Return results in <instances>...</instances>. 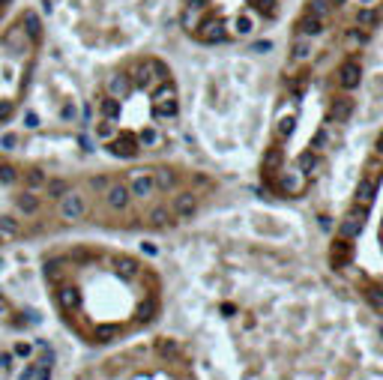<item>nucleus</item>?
<instances>
[{
	"instance_id": "1",
	"label": "nucleus",
	"mask_w": 383,
	"mask_h": 380,
	"mask_svg": "<svg viewBox=\"0 0 383 380\" xmlns=\"http://www.w3.org/2000/svg\"><path fill=\"white\" fill-rule=\"evenodd\" d=\"M177 111H180V105H177V90H174V81L168 78V81H162V84L153 87V114H156L159 120H174Z\"/></svg>"
},
{
	"instance_id": "2",
	"label": "nucleus",
	"mask_w": 383,
	"mask_h": 380,
	"mask_svg": "<svg viewBox=\"0 0 383 380\" xmlns=\"http://www.w3.org/2000/svg\"><path fill=\"white\" fill-rule=\"evenodd\" d=\"M129 78H135V84H138L141 90H153L156 84H162V81L171 78V72H168L165 63H159V60H141V63L135 66V75H129Z\"/></svg>"
},
{
	"instance_id": "3",
	"label": "nucleus",
	"mask_w": 383,
	"mask_h": 380,
	"mask_svg": "<svg viewBox=\"0 0 383 380\" xmlns=\"http://www.w3.org/2000/svg\"><path fill=\"white\" fill-rule=\"evenodd\" d=\"M126 186H129V195H132V198H141V201H147L150 195H156L153 168H138V171H132Z\"/></svg>"
},
{
	"instance_id": "4",
	"label": "nucleus",
	"mask_w": 383,
	"mask_h": 380,
	"mask_svg": "<svg viewBox=\"0 0 383 380\" xmlns=\"http://www.w3.org/2000/svg\"><path fill=\"white\" fill-rule=\"evenodd\" d=\"M84 213H87V201H84V195H78V192H66L63 198H60V219H66V222H78V219H84Z\"/></svg>"
},
{
	"instance_id": "5",
	"label": "nucleus",
	"mask_w": 383,
	"mask_h": 380,
	"mask_svg": "<svg viewBox=\"0 0 383 380\" xmlns=\"http://www.w3.org/2000/svg\"><path fill=\"white\" fill-rule=\"evenodd\" d=\"M192 33H195L201 42H207V45H216V42H222L224 36H227L222 18H201V24H198Z\"/></svg>"
},
{
	"instance_id": "6",
	"label": "nucleus",
	"mask_w": 383,
	"mask_h": 380,
	"mask_svg": "<svg viewBox=\"0 0 383 380\" xmlns=\"http://www.w3.org/2000/svg\"><path fill=\"white\" fill-rule=\"evenodd\" d=\"M365 207H353L351 213L338 222V237H344V240H351V237H356L359 231H362V224H365Z\"/></svg>"
},
{
	"instance_id": "7",
	"label": "nucleus",
	"mask_w": 383,
	"mask_h": 380,
	"mask_svg": "<svg viewBox=\"0 0 383 380\" xmlns=\"http://www.w3.org/2000/svg\"><path fill=\"white\" fill-rule=\"evenodd\" d=\"M105 201H108V207H111V210H126L129 201H132L129 186H126V183L111 180V183H108V189H105Z\"/></svg>"
},
{
	"instance_id": "8",
	"label": "nucleus",
	"mask_w": 383,
	"mask_h": 380,
	"mask_svg": "<svg viewBox=\"0 0 383 380\" xmlns=\"http://www.w3.org/2000/svg\"><path fill=\"white\" fill-rule=\"evenodd\" d=\"M359 81H362V66H359V60H344V63L338 66V84L344 90L359 87Z\"/></svg>"
},
{
	"instance_id": "9",
	"label": "nucleus",
	"mask_w": 383,
	"mask_h": 380,
	"mask_svg": "<svg viewBox=\"0 0 383 380\" xmlns=\"http://www.w3.org/2000/svg\"><path fill=\"white\" fill-rule=\"evenodd\" d=\"M174 216H180V219H192L195 213H198V198H195V192H180L177 198H174Z\"/></svg>"
},
{
	"instance_id": "10",
	"label": "nucleus",
	"mask_w": 383,
	"mask_h": 380,
	"mask_svg": "<svg viewBox=\"0 0 383 380\" xmlns=\"http://www.w3.org/2000/svg\"><path fill=\"white\" fill-rule=\"evenodd\" d=\"M282 192L285 195H302L305 192V174L299 171V168H293V171H285V177H282Z\"/></svg>"
},
{
	"instance_id": "11",
	"label": "nucleus",
	"mask_w": 383,
	"mask_h": 380,
	"mask_svg": "<svg viewBox=\"0 0 383 380\" xmlns=\"http://www.w3.org/2000/svg\"><path fill=\"white\" fill-rule=\"evenodd\" d=\"M108 153H114V156H120V159H132L138 153V141L132 135H120L117 141L108 144Z\"/></svg>"
},
{
	"instance_id": "12",
	"label": "nucleus",
	"mask_w": 383,
	"mask_h": 380,
	"mask_svg": "<svg viewBox=\"0 0 383 380\" xmlns=\"http://www.w3.org/2000/svg\"><path fill=\"white\" fill-rule=\"evenodd\" d=\"M329 260H332L335 270H344V267L351 263V243H348L344 237H338V243H332V249H329Z\"/></svg>"
},
{
	"instance_id": "13",
	"label": "nucleus",
	"mask_w": 383,
	"mask_h": 380,
	"mask_svg": "<svg viewBox=\"0 0 383 380\" xmlns=\"http://www.w3.org/2000/svg\"><path fill=\"white\" fill-rule=\"evenodd\" d=\"M129 93H132V78H129V75L117 72V75L108 78V96H114V99H126Z\"/></svg>"
},
{
	"instance_id": "14",
	"label": "nucleus",
	"mask_w": 383,
	"mask_h": 380,
	"mask_svg": "<svg viewBox=\"0 0 383 380\" xmlns=\"http://www.w3.org/2000/svg\"><path fill=\"white\" fill-rule=\"evenodd\" d=\"M57 306L63 309V312H72V309H78L81 306V290L72 285H66L57 290Z\"/></svg>"
},
{
	"instance_id": "15",
	"label": "nucleus",
	"mask_w": 383,
	"mask_h": 380,
	"mask_svg": "<svg viewBox=\"0 0 383 380\" xmlns=\"http://www.w3.org/2000/svg\"><path fill=\"white\" fill-rule=\"evenodd\" d=\"M323 27H326V21H320V18H315V15L305 12V15L296 21V36H309V39H312V36H318Z\"/></svg>"
},
{
	"instance_id": "16",
	"label": "nucleus",
	"mask_w": 383,
	"mask_h": 380,
	"mask_svg": "<svg viewBox=\"0 0 383 380\" xmlns=\"http://www.w3.org/2000/svg\"><path fill=\"white\" fill-rule=\"evenodd\" d=\"M201 18H204V3L201 0H192L189 6H186V12H183V27L192 33L201 24Z\"/></svg>"
},
{
	"instance_id": "17",
	"label": "nucleus",
	"mask_w": 383,
	"mask_h": 380,
	"mask_svg": "<svg viewBox=\"0 0 383 380\" xmlns=\"http://www.w3.org/2000/svg\"><path fill=\"white\" fill-rule=\"evenodd\" d=\"M329 114H332V120H335V123H344V120L353 114V99H351V96H338V99L332 102Z\"/></svg>"
},
{
	"instance_id": "18",
	"label": "nucleus",
	"mask_w": 383,
	"mask_h": 380,
	"mask_svg": "<svg viewBox=\"0 0 383 380\" xmlns=\"http://www.w3.org/2000/svg\"><path fill=\"white\" fill-rule=\"evenodd\" d=\"M153 183H156V192H171L177 186V174L171 168H153Z\"/></svg>"
},
{
	"instance_id": "19",
	"label": "nucleus",
	"mask_w": 383,
	"mask_h": 380,
	"mask_svg": "<svg viewBox=\"0 0 383 380\" xmlns=\"http://www.w3.org/2000/svg\"><path fill=\"white\" fill-rule=\"evenodd\" d=\"M374 192H377V183L365 177V180L359 183V189H356V207H365V210H368L371 201H374Z\"/></svg>"
},
{
	"instance_id": "20",
	"label": "nucleus",
	"mask_w": 383,
	"mask_h": 380,
	"mask_svg": "<svg viewBox=\"0 0 383 380\" xmlns=\"http://www.w3.org/2000/svg\"><path fill=\"white\" fill-rule=\"evenodd\" d=\"M279 171H282V147H270V150L263 153V174L273 177V174H279Z\"/></svg>"
},
{
	"instance_id": "21",
	"label": "nucleus",
	"mask_w": 383,
	"mask_h": 380,
	"mask_svg": "<svg viewBox=\"0 0 383 380\" xmlns=\"http://www.w3.org/2000/svg\"><path fill=\"white\" fill-rule=\"evenodd\" d=\"M15 207H18L24 216H36V210H39V201H36V195H33V192H21V195L15 198Z\"/></svg>"
},
{
	"instance_id": "22",
	"label": "nucleus",
	"mask_w": 383,
	"mask_h": 380,
	"mask_svg": "<svg viewBox=\"0 0 383 380\" xmlns=\"http://www.w3.org/2000/svg\"><path fill=\"white\" fill-rule=\"evenodd\" d=\"M99 111H102V117H105V120H117V117H120V99L105 96V99L99 102Z\"/></svg>"
},
{
	"instance_id": "23",
	"label": "nucleus",
	"mask_w": 383,
	"mask_h": 380,
	"mask_svg": "<svg viewBox=\"0 0 383 380\" xmlns=\"http://www.w3.org/2000/svg\"><path fill=\"white\" fill-rule=\"evenodd\" d=\"M305 12L315 15V18H320V21H326L329 12H332V3H329V0H312V3L305 6Z\"/></svg>"
},
{
	"instance_id": "24",
	"label": "nucleus",
	"mask_w": 383,
	"mask_h": 380,
	"mask_svg": "<svg viewBox=\"0 0 383 380\" xmlns=\"http://www.w3.org/2000/svg\"><path fill=\"white\" fill-rule=\"evenodd\" d=\"M171 222H174V210H168V207H156L150 213V224L153 227H168Z\"/></svg>"
},
{
	"instance_id": "25",
	"label": "nucleus",
	"mask_w": 383,
	"mask_h": 380,
	"mask_svg": "<svg viewBox=\"0 0 383 380\" xmlns=\"http://www.w3.org/2000/svg\"><path fill=\"white\" fill-rule=\"evenodd\" d=\"M312 51H315V48H312V39H309V36H299V39L293 42V60H309Z\"/></svg>"
},
{
	"instance_id": "26",
	"label": "nucleus",
	"mask_w": 383,
	"mask_h": 380,
	"mask_svg": "<svg viewBox=\"0 0 383 380\" xmlns=\"http://www.w3.org/2000/svg\"><path fill=\"white\" fill-rule=\"evenodd\" d=\"M377 18H380V15H377L371 6H362L359 15H356V24H359V27H371V24H377Z\"/></svg>"
},
{
	"instance_id": "27",
	"label": "nucleus",
	"mask_w": 383,
	"mask_h": 380,
	"mask_svg": "<svg viewBox=\"0 0 383 380\" xmlns=\"http://www.w3.org/2000/svg\"><path fill=\"white\" fill-rule=\"evenodd\" d=\"M117 273H120L123 279H135V276H138V263H135L132 257H120V260H117Z\"/></svg>"
},
{
	"instance_id": "28",
	"label": "nucleus",
	"mask_w": 383,
	"mask_h": 380,
	"mask_svg": "<svg viewBox=\"0 0 383 380\" xmlns=\"http://www.w3.org/2000/svg\"><path fill=\"white\" fill-rule=\"evenodd\" d=\"M234 27H237V33H240V36H249V33L255 30V18L243 12V15H237V21H234Z\"/></svg>"
},
{
	"instance_id": "29",
	"label": "nucleus",
	"mask_w": 383,
	"mask_h": 380,
	"mask_svg": "<svg viewBox=\"0 0 383 380\" xmlns=\"http://www.w3.org/2000/svg\"><path fill=\"white\" fill-rule=\"evenodd\" d=\"M153 317H156V299H147V302L138 306V320L141 323H150Z\"/></svg>"
},
{
	"instance_id": "30",
	"label": "nucleus",
	"mask_w": 383,
	"mask_h": 380,
	"mask_svg": "<svg viewBox=\"0 0 383 380\" xmlns=\"http://www.w3.org/2000/svg\"><path fill=\"white\" fill-rule=\"evenodd\" d=\"M45 192H48L51 198H63L66 192H69V186H66V180H48V183H45Z\"/></svg>"
},
{
	"instance_id": "31",
	"label": "nucleus",
	"mask_w": 383,
	"mask_h": 380,
	"mask_svg": "<svg viewBox=\"0 0 383 380\" xmlns=\"http://www.w3.org/2000/svg\"><path fill=\"white\" fill-rule=\"evenodd\" d=\"M27 186H33V189H39V186H45L48 183V177H45V171H39V168H33V171H27Z\"/></svg>"
},
{
	"instance_id": "32",
	"label": "nucleus",
	"mask_w": 383,
	"mask_h": 380,
	"mask_svg": "<svg viewBox=\"0 0 383 380\" xmlns=\"http://www.w3.org/2000/svg\"><path fill=\"white\" fill-rule=\"evenodd\" d=\"M0 183H3V186L18 183V171H15L12 165H0Z\"/></svg>"
},
{
	"instance_id": "33",
	"label": "nucleus",
	"mask_w": 383,
	"mask_h": 380,
	"mask_svg": "<svg viewBox=\"0 0 383 380\" xmlns=\"http://www.w3.org/2000/svg\"><path fill=\"white\" fill-rule=\"evenodd\" d=\"M114 335H117V326H96V332H93L96 341H111Z\"/></svg>"
},
{
	"instance_id": "34",
	"label": "nucleus",
	"mask_w": 383,
	"mask_h": 380,
	"mask_svg": "<svg viewBox=\"0 0 383 380\" xmlns=\"http://www.w3.org/2000/svg\"><path fill=\"white\" fill-rule=\"evenodd\" d=\"M141 144H144V147H156V144H159V132L153 126L144 129V132H141Z\"/></svg>"
},
{
	"instance_id": "35",
	"label": "nucleus",
	"mask_w": 383,
	"mask_h": 380,
	"mask_svg": "<svg viewBox=\"0 0 383 380\" xmlns=\"http://www.w3.org/2000/svg\"><path fill=\"white\" fill-rule=\"evenodd\" d=\"M362 39H365V36H362V33H359V27H356V30H351V33H348V39H344V45H348L351 51H356V48L362 45Z\"/></svg>"
},
{
	"instance_id": "36",
	"label": "nucleus",
	"mask_w": 383,
	"mask_h": 380,
	"mask_svg": "<svg viewBox=\"0 0 383 380\" xmlns=\"http://www.w3.org/2000/svg\"><path fill=\"white\" fill-rule=\"evenodd\" d=\"M255 3L257 12H263V15H273L276 12V0H252Z\"/></svg>"
},
{
	"instance_id": "37",
	"label": "nucleus",
	"mask_w": 383,
	"mask_h": 380,
	"mask_svg": "<svg viewBox=\"0 0 383 380\" xmlns=\"http://www.w3.org/2000/svg\"><path fill=\"white\" fill-rule=\"evenodd\" d=\"M315 162H318L315 153H302V156H299V171H302V174H309V171L315 168Z\"/></svg>"
},
{
	"instance_id": "38",
	"label": "nucleus",
	"mask_w": 383,
	"mask_h": 380,
	"mask_svg": "<svg viewBox=\"0 0 383 380\" xmlns=\"http://www.w3.org/2000/svg\"><path fill=\"white\" fill-rule=\"evenodd\" d=\"M96 135H99V138H111V135H114V120H102V123L96 126Z\"/></svg>"
},
{
	"instance_id": "39",
	"label": "nucleus",
	"mask_w": 383,
	"mask_h": 380,
	"mask_svg": "<svg viewBox=\"0 0 383 380\" xmlns=\"http://www.w3.org/2000/svg\"><path fill=\"white\" fill-rule=\"evenodd\" d=\"M0 231H3V234H18V222L9 219V216H3V219H0Z\"/></svg>"
},
{
	"instance_id": "40",
	"label": "nucleus",
	"mask_w": 383,
	"mask_h": 380,
	"mask_svg": "<svg viewBox=\"0 0 383 380\" xmlns=\"http://www.w3.org/2000/svg\"><path fill=\"white\" fill-rule=\"evenodd\" d=\"M293 132V117H282L279 120V135H290Z\"/></svg>"
},
{
	"instance_id": "41",
	"label": "nucleus",
	"mask_w": 383,
	"mask_h": 380,
	"mask_svg": "<svg viewBox=\"0 0 383 380\" xmlns=\"http://www.w3.org/2000/svg\"><path fill=\"white\" fill-rule=\"evenodd\" d=\"M36 362H39V368H51V365H54V353H51V350H45V356H42V359H36Z\"/></svg>"
},
{
	"instance_id": "42",
	"label": "nucleus",
	"mask_w": 383,
	"mask_h": 380,
	"mask_svg": "<svg viewBox=\"0 0 383 380\" xmlns=\"http://www.w3.org/2000/svg\"><path fill=\"white\" fill-rule=\"evenodd\" d=\"M30 380H51V368H39V365H36V371H33Z\"/></svg>"
},
{
	"instance_id": "43",
	"label": "nucleus",
	"mask_w": 383,
	"mask_h": 380,
	"mask_svg": "<svg viewBox=\"0 0 383 380\" xmlns=\"http://www.w3.org/2000/svg\"><path fill=\"white\" fill-rule=\"evenodd\" d=\"M60 117H63V120H75V105H72V102H66V105H63Z\"/></svg>"
},
{
	"instance_id": "44",
	"label": "nucleus",
	"mask_w": 383,
	"mask_h": 380,
	"mask_svg": "<svg viewBox=\"0 0 383 380\" xmlns=\"http://www.w3.org/2000/svg\"><path fill=\"white\" fill-rule=\"evenodd\" d=\"M270 48H273V42H270V39H263V42H255V48H252V51H257V54H266Z\"/></svg>"
},
{
	"instance_id": "45",
	"label": "nucleus",
	"mask_w": 383,
	"mask_h": 380,
	"mask_svg": "<svg viewBox=\"0 0 383 380\" xmlns=\"http://www.w3.org/2000/svg\"><path fill=\"white\" fill-rule=\"evenodd\" d=\"M0 368H3V371L12 368V353H0Z\"/></svg>"
},
{
	"instance_id": "46",
	"label": "nucleus",
	"mask_w": 383,
	"mask_h": 380,
	"mask_svg": "<svg viewBox=\"0 0 383 380\" xmlns=\"http://www.w3.org/2000/svg\"><path fill=\"white\" fill-rule=\"evenodd\" d=\"M108 183H111V180H108V177H96V180H93V189L105 192V189H108Z\"/></svg>"
},
{
	"instance_id": "47",
	"label": "nucleus",
	"mask_w": 383,
	"mask_h": 380,
	"mask_svg": "<svg viewBox=\"0 0 383 380\" xmlns=\"http://www.w3.org/2000/svg\"><path fill=\"white\" fill-rule=\"evenodd\" d=\"M174 350H177L174 341H159V353H174Z\"/></svg>"
},
{
	"instance_id": "48",
	"label": "nucleus",
	"mask_w": 383,
	"mask_h": 380,
	"mask_svg": "<svg viewBox=\"0 0 383 380\" xmlns=\"http://www.w3.org/2000/svg\"><path fill=\"white\" fill-rule=\"evenodd\" d=\"M9 114H12V105H9V102H3V105H0V123H3Z\"/></svg>"
},
{
	"instance_id": "49",
	"label": "nucleus",
	"mask_w": 383,
	"mask_h": 380,
	"mask_svg": "<svg viewBox=\"0 0 383 380\" xmlns=\"http://www.w3.org/2000/svg\"><path fill=\"white\" fill-rule=\"evenodd\" d=\"M24 320H27V323H39V320H42V317L36 315V312H33V309H27V312H24Z\"/></svg>"
},
{
	"instance_id": "50",
	"label": "nucleus",
	"mask_w": 383,
	"mask_h": 380,
	"mask_svg": "<svg viewBox=\"0 0 383 380\" xmlns=\"http://www.w3.org/2000/svg\"><path fill=\"white\" fill-rule=\"evenodd\" d=\"M15 356H30V345H15Z\"/></svg>"
},
{
	"instance_id": "51",
	"label": "nucleus",
	"mask_w": 383,
	"mask_h": 380,
	"mask_svg": "<svg viewBox=\"0 0 383 380\" xmlns=\"http://www.w3.org/2000/svg\"><path fill=\"white\" fill-rule=\"evenodd\" d=\"M33 371H36V362H33V365H27V368L21 371V380H30V377H33Z\"/></svg>"
},
{
	"instance_id": "52",
	"label": "nucleus",
	"mask_w": 383,
	"mask_h": 380,
	"mask_svg": "<svg viewBox=\"0 0 383 380\" xmlns=\"http://www.w3.org/2000/svg\"><path fill=\"white\" fill-rule=\"evenodd\" d=\"M374 153H377V156L383 159V132L377 135V144H374Z\"/></svg>"
},
{
	"instance_id": "53",
	"label": "nucleus",
	"mask_w": 383,
	"mask_h": 380,
	"mask_svg": "<svg viewBox=\"0 0 383 380\" xmlns=\"http://www.w3.org/2000/svg\"><path fill=\"white\" fill-rule=\"evenodd\" d=\"M3 317H6V302L0 299V320H3Z\"/></svg>"
},
{
	"instance_id": "54",
	"label": "nucleus",
	"mask_w": 383,
	"mask_h": 380,
	"mask_svg": "<svg viewBox=\"0 0 383 380\" xmlns=\"http://www.w3.org/2000/svg\"><path fill=\"white\" fill-rule=\"evenodd\" d=\"M377 0H359V6H374Z\"/></svg>"
},
{
	"instance_id": "55",
	"label": "nucleus",
	"mask_w": 383,
	"mask_h": 380,
	"mask_svg": "<svg viewBox=\"0 0 383 380\" xmlns=\"http://www.w3.org/2000/svg\"><path fill=\"white\" fill-rule=\"evenodd\" d=\"M329 3H332V6H341V3H348V0H329Z\"/></svg>"
},
{
	"instance_id": "56",
	"label": "nucleus",
	"mask_w": 383,
	"mask_h": 380,
	"mask_svg": "<svg viewBox=\"0 0 383 380\" xmlns=\"http://www.w3.org/2000/svg\"><path fill=\"white\" fill-rule=\"evenodd\" d=\"M0 270H3V260H0Z\"/></svg>"
},
{
	"instance_id": "57",
	"label": "nucleus",
	"mask_w": 383,
	"mask_h": 380,
	"mask_svg": "<svg viewBox=\"0 0 383 380\" xmlns=\"http://www.w3.org/2000/svg\"><path fill=\"white\" fill-rule=\"evenodd\" d=\"M3 3H6V0H0V6H3Z\"/></svg>"
}]
</instances>
